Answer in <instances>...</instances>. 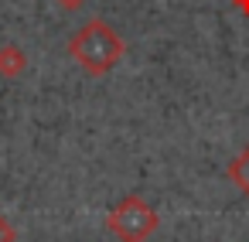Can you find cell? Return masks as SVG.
<instances>
[{"label": "cell", "mask_w": 249, "mask_h": 242, "mask_svg": "<svg viewBox=\"0 0 249 242\" xmlns=\"http://www.w3.org/2000/svg\"><path fill=\"white\" fill-rule=\"evenodd\" d=\"M123 52H126L123 38H120L103 17L86 21V24L72 35V41H69L72 62H75L79 69H86L89 75H96V79L106 75V72H113V65L123 58Z\"/></svg>", "instance_id": "obj_1"}, {"label": "cell", "mask_w": 249, "mask_h": 242, "mask_svg": "<svg viewBox=\"0 0 249 242\" xmlns=\"http://www.w3.org/2000/svg\"><path fill=\"white\" fill-rule=\"evenodd\" d=\"M160 218L157 211L140 198V194H126L109 215H106V228L116 232L123 242H147L154 232H157Z\"/></svg>", "instance_id": "obj_2"}, {"label": "cell", "mask_w": 249, "mask_h": 242, "mask_svg": "<svg viewBox=\"0 0 249 242\" xmlns=\"http://www.w3.org/2000/svg\"><path fill=\"white\" fill-rule=\"evenodd\" d=\"M28 69V55L18 45H0V75L4 79H18Z\"/></svg>", "instance_id": "obj_3"}, {"label": "cell", "mask_w": 249, "mask_h": 242, "mask_svg": "<svg viewBox=\"0 0 249 242\" xmlns=\"http://www.w3.org/2000/svg\"><path fill=\"white\" fill-rule=\"evenodd\" d=\"M229 177H232V184L249 198V147H246V150L229 164Z\"/></svg>", "instance_id": "obj_4"}, {"label": "cell", "mask_w": 249, "mask_h": 242, "mask_svg": "<svg viewBox=\"0 0 249 242\" xmlns=\"http://www.w3.org/2000/svg\"><path fill=\"white\" fill-rule=\"evenodd\" d=\"M0 242H18V228H14V222L4 218V215H0Z\"/></svg>", "instance_id": "obj_5"}, {"label": "cell", "mask_w": 249, "mask_h": 242, "mask_svg": "<svg viewBox=\"0 0 249 242\" xmlns=\"http://www.w3.org/2000/svg\"><path fill=\"white\" fill-rule=\"evenodd\" d=\"M55 4H58L62 11H69V14H72V11H79V7L86 4V0H55Z\"/></svg>", "instance_id": "obj_6"}, {"label": "cell", "mask_w": 249, "mask_h": 242, "mask_svg": "<svg viewBox=\"0 0 249 242\" xmlns=\"http://www.w3.org/2000/svg\"><path fill=\"white\" fill-rule=\"evenodd\" d=\"M232 4H235V7H239L242 14H249V0H232Z\"/></svg>", "instance_id": "obj_7"}]
</instances>
